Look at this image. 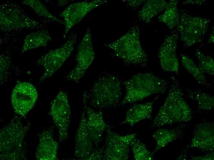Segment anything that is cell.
<instances>
[{"instance_id": "d4e9b609", "label": "cell", "mask_w": 214, "mask_h": 160, "mask_svg": "<svg viewBox=\"0 0 214 160\" xmlns=\"http://www.w3.org/2000/svg\"><path fill=\"white\" fill-rule=\"evenodd\" d=\"M181 57L182 66L197 82L201 85L211 87L212 85L208 82L206 77L194 61L183 54H181Z\"/></svg>"}, {"instance_id": "ffe728a7", "label": "cell", "mask_w": 214, "mask_h": 160, "mask_svg": "<svg viewBox=\"0 0 214 160\" xmlns=\"http://www.w3.org/2000/svg\"><path fill=\"white\" fill-rule=\"evenodd\" d=\"M184 124H182L172 129L160 128L157 130L153 135L157 145L152 154H153L170 142L182 137Z\"/></svg>"}, {"instance_id": "ac0fdd59", "label": "cell", "mask_w": 214, "mask_h": 160, "mask_svg": "<svg viewBox=\"0 0 214 160\" xmlns=\"http://www.w3.org/2000/svg\"><path fill=\"white\" fill-rule=\"evenodd\" d=\"M39 136V143L35 152L37 159L58 160L59 144L53 138V132L50 130H45L40 133Z\"/></svg>"}, {"instance_id": "d6986e66", "label": "cell", "mask_w": 214, "mask_h": 160, "mask_svg": "<svg viewBox=\"0 0 214 160\" xmlns=\"http://www.w3.org/2000/svg\"><path fill=\"white\" fill-rule=\"evenodd\" d=\"M158 97H156L151 101L134 104L127 110L125 118L121 125L128 124L132 127L142 120L151 119L153 104Z\"/></svg>"}, {"instance_id": "30bf717a", "label": "cell", "mask_w": 214, "mask_h": 160, "mask_svg": "<svg viewBox=\"0 0 214 160\" xmlns=\"http://www.w3.org/2000/svg\"><path fill=\"white\" fill-rule=\"evenodd\" d=\"M106 135L102 160H126L129 158V146L137 133L121 135L113 131L109 126Z\"/></svg>"}, {"instance_id": "7a4b0ae2", "label": "cell", "mask_w": 214, "mask_h": 160, "mask_svg": "<svg viewBox=\"0 0 214 160\" xmlns=\"http://www.w3.org/2000/svg\"><path fill=\"white\" fill-rule=\"evenodd\" d=\"M122 82L117 75L104 73L100 75L85 91L91 107L100 110L115 108L121 105L122 96Z\"/></svg>"}, {"instance_id": "4316f807", "label": "cell", "mask_w": 214, "mask_h": 160, "mask_svg": "<svg viewBox=\"0 0 214 160\" xmlns=\"http://www.w3.org/2000/svg\"><path fill=\"white\" fill-rule=\"evenodd\" d=\"M130 146L135 160H151L154 158L153 154L147 149L145 145L135 137L131 142Z\"/></svg>"}, {"instance_id": "7402d4cb", "label": "cell", "mask_w": 214, "mask_h": 160, "mask_svg": "<svg viewBox=\"0 0 214 160\" xmlns=\"http://www.w3.org/2000/svg\"><path fill=\"white\" fill-rule=\"evenodd\" d=\"M50 35L46 30L32 32L27 35L24 40L22 53L41 47H46L51 40Z\"/></svg>"}, {"instance_id": "f1b7e54d", "label": "cell", "mask_w": 214, "mask_h": 160, "mask_svg": "<svg viewBox=\"0 0 214 160\" xmlns=\"http://www.w3.org/2000/svg\"><path fill=\"white\" fill-rule=\"evenodd\" d=\"M7 55L4 54L0 55L1 83H2L6 78L7 73L11 65L10 58Z\"/></svg>"}, {"instance_id": "d6a6232c", "label": "cell", "mask_w": 214, "mask_h": 160, "mask_svg": "<svg viewBox=\"0 0 214 160\" xmlns=\"http://www.w3.org/2000/svg\"><path fill=\"white\" fill-rule=\"evenodd\" d=\"M206 2V1L205 0H187L184 1L183 3L186 5L192 4L201 5L204 4Z\"/></svg>"}, {"instance_id": "9c48e42d", "label": "cell", "mask_w": 214, "mask_h": 160, "mask_svg": "<svg viewBox=\"0 0 214 160\" xmlns=\"http://www.w3.org/2000/svg\"><path fill=\"white\" fill-rule=\"evenodd\" d=\"M95 55L91 29L88 27L78 47L76 66L66 75L65 79L78 82L92 63Z\"/></svg>"}, {"instance_id": "6da1fadb", "label": "cell", "mask_w": 214, "mask_h": 160, "mask_svg": "<svg viewBox=\"0 0 214 160\" xmlns=\"http://www.w3.org/2000/svg\"><path fill=\"white\" fill-rule=\"evenodd\" d=\"M170 82L165 101L153 122V128L187 122L192 118V110L185 100L178 80L173 76L170 78Z\"/></svg>"}, {"instance_id": "cb8c5ba5", "label": "cell", "mask_w": 214, "mask_h": 160, "mask_svg": "<svg viewBox=\"0 0 214 160\" xmlns=\"http://www.w3.org/2000/svg\"><path fill=\"white\" fill-rule=\"evenodd\" d=\"M178 2L177 0L169 1L164 11L158 18L160 22L164 23L171 30L177 26L179 22L180 15L177 8Z\"/></svg>"}, {"instance_id": "2e32d148", "label": "cell", "mask_w": 214, "mask_h": 160, "mask_svg": "<svg viewBox=\"0 0 214 160\" xmlns=\"http://www.w3.org/2000/svg\"><path fill=\"white\" fill-rule=\"evenodd\" d=\"M87 103L86 97L83 94V108L86 114L87 129L93 144L97 147L102 140L104 131L109 126L105 121L102 110H95Z\"/></svg>"}, {"instance_id": "836d02e7", "label": "cell", "mask_w": 214, "mask_h": 160, "mask_svg": "<svg viewBox=\"0 0 214 160\" xmlns=\"http://www.w3.org/2000/svg\"><path fill=\"white\" fill-rule=\"evenodd\" d=\"M214 27H213L212 31L210 34L209 36V39L207 42V43H214Z\"/></svg>"}, {"instance_id": "3957f363", "label": "cell", "mask_w": 214, "mask_h": 160, "mask_svg": "<svg viewBox=\"0 0 214 160\" xmlns=\"http://www.w3.org/2000/svg\"><path fill=\"white\" fill-rule=\"evenodd\" d=\"M19 116H14L0 130V160H26L24 140L31 126Z\"/></svg>"}, {"instance_id": "4dcf8cb0", "label": "cell", "mask_w": 214, "mask_h": 160, "mask_svg": "<svg viewBox=\"0 0 214 160\" xmlns=\"http://www.w3.org/2000/svg\"><path fill=\"white\" fill-rule=\"evenodd\" d=\"M191 159L193 160H214V152L213 151L210 152L208 154L202 156L192 157Z\"/></svg>"}, {"instance_id": "8fae6325", "label": "cell", "mask_w": 214, "mask_h": 160, "mask_svg": "<svg viewBox=\"0 0 214 160\" xmlns=\"http://www.w3.org/2000/svg\"><path fill=\"white\" fill-rule=\"evenodd\" d=\"M50 114L58 130L59 140L62 142L67 138L71 114L67 93L59 91L51 103Z\"/></svg>"}, {"instance_id": "5b68a950", "label": "cell", "mask_w": 214, "mask_h": 160, "mask_svg": "<svg viewBox=\"0 0 214 160\" xmlns=\"http://www.w3.org/2000/svg\"><path fill=\"white\" fill-rule=\"evenodd\" d=\"M140 34L139 28L134 26L121 37L105 46L125 63L144 67L147 63L148 56L141 46Z\"/></svg>"}, {"instance_id": "603a6c76", "label": "cell", "mask_w": 214, "mask_h": 160, "mask_svg": "<svg viewBox=\"0 0 214 160\" xmlns=\"http://www.w3.org/2000/svg\"><path fill=\"white\" fill-rule=\"evenodd\" d=\"M184 88L188 98L197 103L198 111H209L213 109V96L201 90H192L186 87Z\"/></svg>"}, {"instance_id": "f546056e", "label": "cell", "mask_w": 214, "mask_h": 160, "mask_svg": "<svg viewBox=\"0 0 214 160\" xmlns=\"http://www.w3.org/2000/svg\"><path fill=\"white\" fill-rule=\"evenodd\" d=\"M104 152V147L93 149L90 155L85 160H102Z\"/></svg>"}, {"instance_id": "8992f818", "label": "cell", "mask_w": 214, "mask_h": 160, "mask_svg": "<svg viewBox=\"0 0 214 160\" xmlns=\"http://www.w3.org/2000/svg\"><path fill=\"white\" fill-rule=\"evenodd\" d=\"M179 22L176 32L186 47L201 43L208 30L211 20L193 16L187 10L180 9Z\"/></svg>"}, {"instance_id": "7c38bea8", "label": "cell", "mask_w": 214, "mask_h": 160, "mask_svg": "<svg viewBox=\"0 0 214 160\" xmlns=\"http://www.w3.org/2000/svg\"><path fill=\"white\" fill-rule=\"evenodd\" d=\"M36 87L29 82L18 83L14 88L11 95V102L16 114L25 118L34 106L38 98Z\"/></svg>"}, {"instance_id": "e0dca14e", "label": "cell", "mask_w": 214, "mask_h": 160, "mask_svg": "<svg viewBox=\"0 0 214 160\" xmlns=\"http://www.w3.org/2000/svg\"><path fill=\"white\" fill-rule=\"evenodd\" d=\"M75 142L74 155L85 160L93 151V144L87 129L86 114L84 109L77 131Z\"/></svg>"}, {"instance_id": "4fadbf2b", "label": "cell", "mask_w": 214, "mask_h": 160, "mask_svg": "<svg viewBox=\"0 0 214 160\" xmlns=\"http://www.w3.org/2000/svg\"><path fill=\"white\" fill-rule=\"evenodd\" d=\"M196 148L203 152L213 151L214 127L212 122L203 121L196 124L190 143L183 149L178 158L184 159L190 149Z\"/></svg>"}, {"instance_id": "9a60e30c", "label": "cell", "mask_w": 214, "mask_h": 160, "mask_svg": "<svg viewBox=\"0 0 214 160\" xmlns=\"http://www.w3.org/2000/svg\"><path fill=\"white\" fill-rule=\"evenodd\" d=\"M179 38L176 31L168 35L159 50L158 56L162 68L165 71L179 74V62L176 55L177 41Z\"/></svg>"}, {"instance_id": "5bb4252c", "label": "cell", "mask_w": 214, "mask_h": 160, "mask_svg": "<svg viewBox=\"0 0 214 160\" xmlns=\"http://www.w3.org/2000/svg\"><path fill=\"white\" fill-rule=\"evenodd\" d=\"M107 2L103 0L85 1L69 5L60 15L64 19L65 26L64 38H66L70 30L89 12Z\"/></svg>"}, {"instance_id": "83f0119b", "label": "cell", "mask_w": 214, "mask_h": 160, "mask_svg": "<svg viewBox=\"0 0 214 160\" xmlns=\"http://www.w3.org/2000/svg\"><path fill=\"white\" fill-rule=\"evenodd\" d=\"M195 55L199 62L198 67L203 73L212 75L214 74V62L210 56L206 55L198 49L195 50Z\"/></svg>"}, {"instance_id": "44dd1931", "label": "cell", "mask_w": 214, "mask_h": 160, "mask_svg": "<svg viewBox=\"0 0 214 160\" xmlns=\"http://www.w3.org/2000/svg\"><path fill=\"white\" fill-rule=\"evenodd\" d=\"M167 5L165 0H146L138 13V17L141 21L149 24L154 16L165 10Z\"/></svg>"}, {"instance_id": "52a82bcc", "label": "cell", "mask_w": 214, "mask_h": 160, "mask_svg": "<svg viewBox=\"0 0 214 160\" xmlns=\"http://www.w3.org/2000/svg\"><path fill=\"white\" fill-rule=\"evenodd\" d=\"M0 30L8 32L19 30L42 28L43 24L28 16L17 4L8 2L0 6Z\"/></svg>"}, {"instance_id": "277c9868", "label": "cell", "mask_w": 214, "mask_h": 160, "mask_svg": "<svg viewBox=\"0 0 214 160\" xmlns=\"http://www.w3.org/2000/svg\"><path fill=\"white\" fill-rule=\"evenodd\" d=\"M170 80L160 78L151 73H139L122 82L125 94L121 105L141 101L157 93H164L169 87Z\"/></svg>"}, {"instance_id": "1f68e13d", "label": "cell", "mask_w": 214, "mask_h": 160, "mask_svg": "<svg viewBox=\"0 0 214 160\" xmlns=\"http://www.w3.org/2000/svg\"><path fill=\"white\" fill-rule=\"evenodd\" d=\"M146 0H126L125 2L130 7L136 8L144 4Z\"/></svg>"}, {"instance_id": "ba28073f", "label": "cell", "mask_w": 214, "mask_h": 160, "mask_svg": "<svg viewBox=\"0 0 214 160\" xmlns=\"http://www.w3.org/2000/svg\"><path fill=\"white\" fill-rule=\"evenodd\" d=\"M77 38L76 34L72 33L61 46L50 50L38 59L36 66H42L44 69L40 78V83L51 76L70 57L74 50Z\"/></svg>"}, {"instance_id": "484cf974", "label": "cell", "mask_w": 214, "mask_h": 160, "mask_svg": "<svg viewBox=\"0 0 214 160\" xmlns=\"http://www.w3.org/2000/svg\"><path fill=\"white\" fill-rule=\"evenodd\" d=\"M30 6L38 15L44 17L52 21L64 25V21L60 19L51 14L46 6L38 0H24L22 2Z\"/></svg>"}]
</instances>
